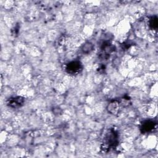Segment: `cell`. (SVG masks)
<instances>
[{
	"mask_svg": "<svg viewBox=\"0 0 158 158\" xmlns=\"http://www.w3.org/2000/svg\"><path fill=\"white\" fill-rule=\"evenodd\" d=\"M118 143V137L117 131L111 129L106 134L102 144L101 149L104 152H108L110 150L116 148Z\"/></svg>",
	"mask_w": 158,
	"mask_h": 158,
	"instance_id": "6da1fadb",
	"label": "cell"
},
{
	"mask_svg": "<svg viewBox=\"0 0 158 158\" xmlns=\"http://www.w3.org/2000/svg\"><path fill=\"white\" fill-rule=\"evenodd\" d=\"M25 99L21 96L14 97L9 99L7 104L9 106L13 108H17L22 106L24 103Z\"/></svg>",
	"mask_w": 158,
	"mask_h": 158,
	"instance_id": "3957f363",
	"label": "cell"
},
{
	"mask_svg": "<svg viewBox=\"0 0 158 158\" xmlns=\"http://www.w3.org/2000/svg\"><path fill=\"white\" fill-rule=\"evenodd\" d=\"M94 48V46L90 42H86L83 44L81 47V51L85 54H88L91 52Z\"/></svg>",
	"mask_w": 158,
	"mask_h": 158,
	"instance_id": "8992f818",
	"label": "cell"
},
{
	"mask_svg": "<svg viewBox=\"0 0 158 158\" xmlns=\"http://www.w3.org/2000/svg\"><path fill=\"white\" fill-rule=\"evenodd\" d=\"M122 102L119 100H114L108 106V110L112 114H117L120 109V104Z\"/></svg>",
	"mask_w": 158,
	"mask_h": 158,
	"instance_id": "5b68a950",
	"label": "cell"
},
{
	"mask_svg": "<svg viewBox=\"0 0 158 158\" xmlns=\"http://www.w3.org/2000/svg\"><path fill=\"white\" fill-rule=\"evenodd\" d=\"M156 123L151 120H147L144 122L141 127V131L143 133H148L153 131L156 128Z\"/></svg>",
	"mask_w": 158,
	"mask_h": 158,
	"instance_id": "277c9868",
	"label": "cell"
},
{
	"mask_svg": "<svg viewBox=\"0 0 158 158\" xmlns=\"http://www.w3.org/2000/svg\"><path fill=\"white\" fill-rule=\"evenodd\" d=\"M157 17H152L150 19L149 22V27L151 28H152V30H156L157 28Z\"/></svg>",
	"mask_w": 158,
	"mask_h": 158,
	"instance_id": "52a82bcc",
	"label": "cell"
},
{
	"mask_svg": "<svg viewBox=\"0 0 158 158\" xmlns=\"http://www.w3.org/2000/svg\"><path fill=\"white\" fill-rule=\"evenodd\" d=\"M83 69L81 63L79 61L75 60L69 62L65 67V70L67 73L72 75H76L79 74Z\"/></svg>",
	"mask_w": 158,
	"mask_h": 158,
	"instance_id": "7a4b0ae2",
	"label": "cell"
}]
</instances>
